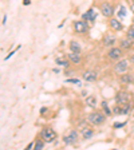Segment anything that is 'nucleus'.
<instances>
[{"mask_svg": "<svg viewBox=\"0 0 134 150\" xmlns=\"http://www.w3.org/2000/svg\"><path fill=\"white\" fill-rule=\"evenodd\" d=\"M40 137L44 142H48V144H50V142H52L56 138V133H55V130L51 127H44L40 133Z\"/></svg>", "mask_w": 134, "mask_h": 150, "instance_id": "obj_1", "label": "nucleus"}, {"mask_svg": "<svg viewBox=\"0 0 134 150\" xmlns=\"http://www.w3.org/2000/svg\"><path fill=\"white\" fill-rule=\"evenodd\" d=\"M87 121L90 122L91 125H101L105 122V115L101 112H93L87 117Z\"/></svg>", "mask_w": 134, "mask_h": 150, "instance_id": "obj_2", "label": "nucleus"}, {"mask_svg": "<svg viewBox=\"0 0 134 150\" xmlns=\"http://www.w3.org/2000/svg\"><path fill=\"white\" fill-rule=\"evenodd\" d=\"M77 141H78V133L75 130H71L69 134L63 137V142H65L66 145H72V144H75Z\"/></svg>", "mask_w": 134, "mask_h": 150, "instance_id": "obj_3", "label": "nucleus"}, {"mask_svg": "<svg viewBox=\"0 0 134 150\" xmlns=\"http://www.w3.org/2000/svg\"><path fill=\"white\" fill-rule=\"evenodd\" d=\"M74 30L77 32H79V34H84L87 31V24H86L84 20H77L74 23Z\"/></svg>", "mask_w": 134, "mask_h": 150, "instance_id": "obj_4", "label": "nucleus"}, {"mask_svg": "<svg viewBox=\"0 0 134 150\" xmlns=\"http://www.w3.org/2000/svg\"><path fill=\"white\" fill-rule=\"evenodd\" d=\"M114 70H116L118 74H123V72L128 70V60H119L118 63H116V67H114Z\"/></svg>", "mask_w": 134, "mask_h": 150, "instance_id": "obj_5", "label": "nucleus"}, {"mask_svg": "<svg viewBox=\"0 0 134 150\" xmlns=\"http://www.w3.org/2000/svg\"><path fill=\"white\" fill-rule=\"evenodd\" d=\"M116 100L118 105H125L129 103V94L128 93H118L116 97Z\"/></svg>", "mask_w": 134, "mask_h": 150, "instance_id": "obj_6", "label": "nucleus"}, {"mask_svg": "<svg viewBox=\"0 0 134 150\" xmlns=\"http://www.w3.org/2000/svg\"><path fill=\"white\" fill-rule=\"evenodd\" d=\"M122 55V51L121 48H117V47H113L111 50L109 51V58L113 60H116V59H119Z\"/></svg>", "mask_w": 134, "mask_h": 150, "instance_id": "obj_7", "label": "nucleus"}, {"mask_svg": "<svg viewBox=\"0 0 134 150\" xmlns=\"http://www.w3.org/2000/svg\"><path fill=\"white\" fill-rule=\"evenodd\" d=\"M113 11H114V9H113V7L110 6L109 3H103L102 4V13L106 16V18H110V16L113 15Z\"/></svg>", "mask_w": 134, "mask_h": 150, "instance_id": "obj_8", "label": "nucleus"}, {"mask_svg": "<svg viewBox=\"0 0 134 150\" xmlns=\"http://www.w3.org/2000/svg\"><path fill=\"white\" fill-rule=\"evenodd\" d=\"M83 79L87 82H94L97 79V72L95 71H86L83 74Z\"/></svg>", "mask_w": 134, "mask_h": 150, "instance_id": "obj_9", "label": "nucleus"}, {"mask_svg": "<svg viewBox=\"0 0 134 150\" xmlns=\"http://www.w3.org/2000/svg\"><path fill=\"white\" fill-rule=\"evenodd\" d=\"M130 109H131L130 103H125V105H122V106H121V109H119V107H117L114 111L118 112V114H128V112L130 111Z\"/></svg>", "mask_w": 134, "mask_h": 150, "instance_id": "obj_10", "label": "nucleus"}, {"mask_svg": "<svg viewBox=\"0 0 134 150\" xmlns=\"http://www.w3.org/2000/svg\"><path fill=\"white\" fill-rule=\"evenodd\" d=\"M110 25H111V28L116 30V31H121L122 28H123V25L121 24V22L117 20V19H111V20H110Z\"/></svg>", "mask_w": 134, "mask_h": 150, "instance_id": "obj_11", "label": "nucleus"}, {"mask_svg": "<svg viewBox=\"0 0 134 150\" xmlns=\"http://www.w3.org/2000/svg\"><path fill=\"white\" fill-rule=\"evenodd\" d=\"M116 43V38L113 36V35H107V36H105L103 38V44L105 46H113V44Z\"/></svg>", "mask_w": 134, "mask_h": 150, "instance_id": "obj_12", "label": "nucleus"}, {"mask_svg": "<svg viewBox=\"0 0 134 150\" xmlns=\"http://www.w3.org/2000/svg\"><path fill=\"white\" fill-rule=\"evenodd\" d=\"M70 50L72 51V52H78V54H81V44L78 43V42H70Z\"/></svg>", "mask_w": 134, "mask_h": 150, "instance_id": "obj_13", "label": "nucleus"}, {"mask_svg": "<svg viewBox=\"0 0 134 150\" xmlns=\"http://www.w3.org/2000/svg\"><path fill=\"white\" fill-rule=\"evenodd\" d=\"M82 135H83L84 139H90L94 135V131L91 130V127H84L83 130H82Z\"/></svg>", "mask_w": 134, "mask_h": 150, "instance_id": "obj_14", "label": "nucleus"}, {"mask_svg": "<svg viewBox=\"0 0 134 150\" xmlns=\"http://www.w3.org/2000/svg\"><path fill=\"white\" fill-rule=\"evenodd\" d=\"M69 59L71 60L72 63H79L81 62V54H78V52H70L69 54Z\"/></svg>", "mask_w": 134, "mask_h": 150, "instance_id": "obj_15", "label": "nucleus"}, {"mask_svg": "<svg viewBox=\"0 0 134 150\" xmlns=\"http://www.w3.org/2000/svg\"><path fill=\"white\" fill-rule=\"evenodd\" d=\"M82 19H83V20H91V22H93L94 19H95V12H94V9H89L87 12L82 16Z\"/></svg>", "mask_w": 134, "mask_h": 150, "instance_id": "obj_16", "label": "nucleus"}, {"mask_svg": "<svg viewBox=\"0 0 134 150\" xmlns=\"http://www.w3.org/2000/svg\"><path fill=\"white\" fill-rule=\"evenodd\" d=\"M133 81H134V78L131 76V75H129V74H123L121 76V82L123 84H130Z\"/></svg>", "mask_w": 134, "mask_h": 150, "instance_id": "obj_17", "label": "nucleus"}, {"mask_svg": "<svg viewBox=\"0 0 134 150\" xmlns=\"http://www.w3.org/2000/svg\"><path fill=\"white\" fill-rule=\"evenodd\" d=\"M133 43H134V40L129 38V39H125V40L121 42V47L122 48H130V47L133 46Z\"/></svg>", "mask_w": 134, "mask_h": 150, "instance_id": "obj_18", "label": "nucleus"}, {"mask_svg": "<svg viewBox=\"0 0 134 150\" xmlns=\"http://www.w3.org/2000/svg\"><path fill=\"white\" fill-rule=\"evenodd\" d=\"M86 105H87V106H90V107L95 106V105H97V99H95V97H93V95H91V97H89L87 99H86Z\"/></svg>", "mask_w": 134, "mask_h": 150, "instance_id": "obj_19", "label": "nucleus"}, {"mask_svg": "<svg viewBox=\"0 0 134 150\" xmlns=\"http://www.w3.org/2000/svg\"><path fill=\"white\" fill-rule=\"evenodd\" d=\"M44 147V141L43 139H38L35 142V149H43Z\"/></svg>", "mask_w": 134, "mask_h": 150, "instance_id": "obj_20", "label": "nucleus"}, {"mask_svg": "<svg viewBox=\"0 0 134 150\" xmlns=\"http://www.w3.org/2000/svg\"><path fill=\"white\" fill-rule=\"evenodd\" d=\"M102 106H103V110H105V112H106L107 115H110V114H111V111H110L109 106H107V103H106V102H103V103H102Z\"/></svg>", "mask_w": 134, "mask_h": 150, "instance_id": "obj_21", "label": "nucleus"}, {"mask_svg": "<svg viewBox=\"0 0 134 150\" xmlns=\"http://www.w3.org/2000/svg\"><path fill=\"white\" fill-rule=\"evenodd\" d=\"M56 64H58V66H62V67H67V66H69V62H65V60L56 59Z\"/></svg>", "mask_w": 134, "mask_h": 150, "instance_id": "obj_22", "label": "nucleus"}, {"mask_svg": "<svg viewBox=\"0 0 134 150\" xmlns=\"http://www.w3.org/2000/svg\"><path fill=\"white\" fill-rule=\"evenodd\" d=\"M128 36L130 38V39H133V40H134V27H131L130 30L128 31Z\"/></svg>", "mask_w": 134, "mask_h": 150, "instance_id": "obj_23", "label": "nucleus"}, {"mask_svg": "<svg viewBox=\"0 0 134 150\" xmlns=\"http://www.w3.org/2000/svg\"><path fill=\"white\" fill-rule=\"evenodd\" d=\"M126 15V11H125V7H121V11H119V16H125Z\"/></svg>", "mask_w": 134, "mask_h": 150, "instance_id": "obj_24", "label": "nucleus"}, {"mask_svg": "<svg viewBox=\"0 0 134 150\" xmlns=\"http://www.w3.org/2000/svg\"><path fill=\"white\" fill-rule=\"evenodd\" d=\"M122 126H125V122H123V123H114V127L116 129H119V127H122Z\"/></svg>", "mask_w": 134, "mask_h": 150, "instance_id": "obj_25", "label": "nucleus"}, {"mask_svg": "<svg viewBox=\"0 0 134 150\" xmlns=\"http://www.w3.org/2000/svg\"><path fill=\"white\" fill-rule=\"evenodd\" d=\"M67 82H70V83H79V79H69Z\"/></svg>", "mask_w": 134, "mask_h": 150, "instance_id": "obj_26", "label": "nucleus"}, {"mask_svg": "<svg viewBox=\"0 0 134 150\" xmlns=\"http://www.w3.org/2000/svg\"><path fill=\"white\" fill-rule=\"evenodd\" d=\"M30 1H31V0H24V1H23V4H24V6H28V4H30Z\"/></svg>", "mask_w": 134, "mask_h": 150, "instance_id": "obj_27", "label": "nucleus"}, {"mask_svg": "<svg viewBox=\"0 0 134 150\" xmlns=\"http://www.w3.org/2000/svg\"><path fill=\"white\" fill-rule=\"evenodd\" d=\"M131 11H133V13H134V3L131 4Z\"/></svg>", "mask_w": 134, "mask_h": 150, "instance_id": "obj_28", "label": "nucleus"}, {"mask_svg": "<svg viewBox=\"0 0 134 150\" xmlns=\"http://www.w3.org/2000/svg\"><path fill=\"white\" fill-rule=\"evenodd\" d=\"M131 62H133V63H134V55H133V56H131Z\"/></svg>", "mask_w": 134, "mask_h": 150, "instance_id": "obj_29", "label": "nucleus"}, {"mask_svg": "<svg viewBox=\"0 0 134 150\" xmlns=\"http://www.w3.org/2000/svg\"><path fill=\"white\" fill-rule=\"evenodd\" d=\"M133 115H134V112H133Z\"/></svg>", "mask_w": 134, "mask_h": 150, "instance_id": "obj_30", "label": "nucleus"}]
</instances>
